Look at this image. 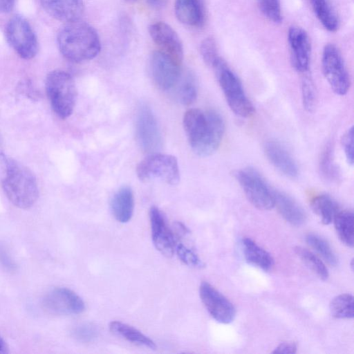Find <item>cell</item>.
<instances>
[{"label":"cell","mask_w":354,"mask_h":354,"mask_svg":"<svg viewBox=\"0 0 354 354\" xmlns=\"http://www.w3.org/2000/svg\"><path fill=\"white\" fill-rule=\"evenodd\" d=\"M46 91L54 112L62 119L69 117L77 99V88L72 76L62 70L50 72L46 78Z\"/></svg>","instance_id":"cell-5"},{"label":"cell","mask_w":354,"mask_h":354,"mask_svg":"<svg viewBox=\"0 0 354 354\" xmlns=\"http://www.w3.org/2000/svg\"><path fill=\"white\" fill-rule=\"evenodd\" d=\"M137 140L145 152L157 153L162 147V136L156 119L150 108H140L136 125Z\"/></svg>","instance_id":"cell-11"},{"label":"cell","mask_w":354,"mask_h":354,"mask_svg":"<svg viewBox=\"0 0 354 354\" xmlns=\"http://www.w3.org/2000/svg\"><path fill=\"white\" fill-rule=\"evenodd\" d=\"M8 352V346L3 339L0 335V354L7 353Z\"/></svg>","instance_id":"cell-42"},{"label":"cell","mask_w":354,"mask_h":354,"mask_svg":"<svg viewBox=\"0 0 354 354\" xmlns=\"http://www.w3.org/2000/svg\"><path fill=\"white\" fill-rule=\"evenodd\" d=\"M149 32L160 48V51L181 65L183 59V48L175 30L167 24L157 21L150 25Z\"/></svg>","instance_id":"cell-14"},{"label":"cell","mask_w":354,"mask_h":354,"mask_svg":"<svg viewBox=\"0 0 354 354\" xmlns=\"http://www.w3.org/2000/svg\"><path fill=\"white\" fill-rule=\"evenodd\" d=\"M125 1L127 2H129V3H133V2H136L137 0H125Z\"/></svg>","instance_id":"cell-44"},{"label":"cell","mask_w":354,"mask_h":354,"mask_svg":"<svg viewBox=\"0 0 354 354\" xmlns=\"http://www.w3.org/2000/svg\"><path fill=\"white\" fill-rule=\"evenodd\" d=\"M260 10L270 21L280 23L282 12L280 0H257Z\"/></svg>","instance_id":"cell-32"},{"label":"cell","mask_w":354,"mask_h":354,"mask_svg":"<svg viewBox=\"0 0 354 354\" xmlns=\"http://www.w3.org/2000/svg\"><path fill=\"white\" fill-rule=\"evenodd\" d=\"M110 330L126 340L133 344L155 349L156 346L153 340L142 333L138 329L127 324L118 321H113L109 324Z\"/></svg>","instance_id":"cell-23"},{"label":"cell","mask_w":354,"mask_h":354,"mask_svg":"<svg viewBox=\"0 0 354 354\" xmlns=\"http://www.w3.org/2000/svg\"><path fill=\"white\" fill-rule=\"evenodd\" d=\"M301 95L304 108L308 112L313 111L316 103L315 90L312 80L307 75L301 81Z\"/></svg>","instance_id":"cell-33"},{"label":"cell","mask_w":354,"mask_h":354,"mask_svg":"<svg viewBox=\"0 0 354 354\" xmlns=\"http://www.w3.org/2000/svg\"><path fill=\"white\" fill-rule=\"evenodd\" d=\"M313 11L327 30L335 32L339 28V18L329 0H310Z\"/></svg>","instance_id":"cell-25"},{"label":"cell","mask_w":354,"mask_h":354,"mask_svg":"<svg viewBox=\"0 0 354 354\" xmlns=\"http://www.w3.org/2000/svg\"><path fill=\"white\" fill-rule=\"evenodd\" d=\"M241 244L243 256L248 263L264 271H269L272 268L274 259L267 250L248 237L242 239Z\"/></svg>","instance_id":"cell-21"},{"label":"cell","mask_w":354,"mask_h":354,"mask_svg":"<svg viewBox=\"0 0 354 354\" xmlns=\"http://www.w3.org/2000/svg\"><path fill=\"white\" fill-rule=\"evenodd\" d=\"M73 336L78 341L89 342L97 336L98 330L92 324L85 323L77 326L72 331Z\"/></svg>","instance_id":"cell-35"},{"label":"cell","mask_w":354,"mask_h":354,"mask_svg":"<svg viewBox=\"0 0 354 354\" xmlns=\"http://www.w3.org/2000/svg\"><path fill=\"white\" fill-rule=\"evenodd\" d=\"M0 262L8 270H13L15 268L14 261L11 259L7 252L0 246Z\"/></svg>","instance_id":"cell-39"},{"label":"cell","mask_w":354,"mask_h":354,"mask_svg":"<svg viewBox=\"0 0 354 354\" xmlns=\"http://www.w3.org/2000/svg\"><path fill=\"white\" fill-rule=\"evenodd\" d=\"M329 309L331 315L335 318H353L354 303L353 295L347 293L337 295L330 301Z\"/></svg>","instance_id":"cell-28"},{"label":"cell","mask_w":354,"mask_h":354,"mask_svg":"<svg viewBox=\"0 0 354 354\" xmlns=\"http://www.w3.org/2000/svg\"><path fill=\"white\" fill-rule=\"evenodd\" d=\"M353 127H350L343 135L342 145L347 162L353 164Z\"/></svg>","instance_id":"cell-37"},{"label":"cell","mask_w":354,"mask_h":354,"mask_svg":"<svg viewBox=\"0 0 354 354\" xmlns=\"http://www.w3.org/2000/svg\"><path fill=\"white\" fill-rule=\"evenodd\" d=\"M288 41L292 66L300 73L307 72L311 54V44L308 33L301 27L291 26L288 32Z\"/></svg>","instance_id":"cell-15"},{"label":"cell","mask_w":354,"mask_h":354,"mask_svg":"<svg viewBox=\"0 0 354 354\" xmlns=\"http://www.w3.org/2000/svg\"><path fill=\"white\" fill-rule=\"evenodd\" d=\"M5 35L10 46L23 59H30L37 53L38 41L29 22L21 15L9 19Z\"/></svg>","instance_id":"cell-7"},{"label":"cell","mask_w":354,"mask_h":354,"mask_svg":"<svg viewBox=\"0 0 354 354\" xmlns=\"http://www.w3.org/2000/svg\"><path fill=\"white\" fill-rule=\"evenodd\" d=\"M353 259H351V270H352L353 269Z\"/></svg>","instance_id":"cell-43"},{"label":"cell","mask_w":354,"mask_h":354,"mask_svg":"<svg viewBox=\"0 0 354 354\" xmlns=\"http://www.w3.org/2000/svg\"><path fill=\"white\" fill-rule=\"evenodd\" d=\"M353 221V213L350 210L339 211L333 221L340 241L351 248L354 245Z\"/></svg>","instance_id":"cell-24"},{"label":"cell","mask_w":354,"mask_h":354,"mask_svg":"<svg viewBox=\"0 0 354 354\" xmlns=\"http://www.w3.org/2000/svg\"><path fill=\"white\" fill-rule=\"evenodd\" d=\"M311 207L324 225L330 224L339 211L337 203L326 194L315 196L311 201Z\"/></svg>","instance_id":"cell-26"},{"label":"cell","mask_w":354,"mask_h":354,"mask_svg":"<svg viewBox=\"0 0 354 354\" xmlns=\"http://www.w3.org/2000/svg\"><path fill=\"white\" fill-rule=\"evenodd\" d=\"M295 254L315 274L322 280L328 277V271L324 262L315 254L306 248L297 246L294 248Z\"/></svg>","instance_id":"cell-29"},{"label":"cell","mask_w":354,"mask_h":354,"mask_svg":"<svg viewBox=\"0 0 354 354\" xmlns=\"http://www.w3.org/2000/svg\"><path fill=\"white\" fill-rule=\"evenodd\" d=\"M330 146H327L324 150L319 162V169L324 179L333 182L338 180L339 171L333 158Z\"/></svg>","instance_id":"cell-31"},{"label":"cell","mask_w":354,"mask_h":354,"mask_svg":"<svg viewBox=\"0 0 354 354\" xmlns=\"http://www.w3.org/2000/svg\"><path fill=\"white\" fill-rule=\"evenodd\" d=\"M151 237L154 246L163 255L170 257L175 250V240L162 212L156 207L149 209Z\"/></svg>","instance_id":"cell-16"},{"label":"cell","mask_w":354,"mask_h":354,"mask_svg":"<svg viewBox=\"0 0 354 354\" xmlns=\"http://www.w3.org/2000/svg\"><path fill=\"white\" fill-rule=\"evenodd\" d=\"M175 14L179 21L189 26H200L204 20L201 0H176Z\"/></svg>","instance_id":"cell-22"},{"label":"cell","mask_w":354,"mask_h":354,"mask_svg":"<svg viewBox=\"0 0 354 354\" xmlns=\"http://www.w3.org/2000/svg\"><path fill=\"white\" fill-rule=\"evenodd\" d=\"M15 0H0V12H9L12 10Z\"/></svg>","instance_id":"cell-40"},{"label":"cell","mask_w":354,"mask_h":354,"mask_svg":"<svg viewBox=\"0 0 354 354\" xmlns=\"http://www.w3.org/2000/svg\"><path fill=\"white\" fill-rule=\"evenodd\" d=\"M136 173L142 182L159 180L169 185H176L180 171L176 157L159 153H150L138 165Z\"/></svg>","instance_id":"cell-6"},{"label":"cell","mask_w":354,"mask_h":354,"mask_svg":"<svg viewBox=\"0 0 354 354\" xmlns=\"http://www.w3.org/2000/svg\"><path fill=\"white\" fill-rule=\"evenodd\" d=\"M235 176L248 201L257 209L270 210L274 207L273 191L255 169L248 167L237 171Z\"/></svg>","instance_id":"cell-8"},{"label":"cell","mask_w":354,"mask_h":354,"mask_svg":"<svg viewBox=\"0 0 354 354\" xmlns=\"http://www.w3.org/2000/svg\"><path fill=\"white\" fill-rule=\"evenodd\" d=\"M150 71L156 85L164 91L173 88L181 76L180 65L160 50L151 56Z\"/></svg>","instance_id":"cell-13"},{"label":"cell","mask_w":354,"mask_h":354,"mask_svg":"<svg viewBox=\"0 0 354 354\" xmlns=\"http://www.w3.org/2000/svg\"><path fill=\"white\" fill-rule=\"evenodd\" d=\"M273 194L274 206L284 220L295 226H300L305 223L306 213L295 201L279 191H273Z\"/></svg>","instance_id":"cell-19"},{"label":"cell","mask_w":354,"mask_h":354,"mask_svg":"<svg viewBox=\"0 0 354 354\" xmlns=\"http://www.w3.org/2000/svg\"><path fill=\"white\" fill-rule=\"evenodd\" d=\"M297 344L294 342H283L277 345L272 353L293 354L297 352Z\"/></svg>","instance_id":"cell-38"},{"label":"cell","mask_w":354,"mask_h":354,"mask_svg":"<svg viewBox=\"0 0 354 354\" xmlns=\"http://www.w3.org/2000/svg\"><path fill=\"white\" fill-rule=\"evenodd\" d=\"M176 86V97L184 105L192 104L197 97V84L195 77L190 73L181 76Z\"/></svg>","instance_id":"cell-27"},{"label":"cell","mask_w":354,"mask_h":354,"mask_svg":"<svg viewBox=\"0 0 354 354\" xmlns=\"http://www.w3.org/2000/svg\"><path fill=\"white\" fill-rule=\"evenodd\" d=\"M4 176L2 187L9 201L21 209L32 207L39 196V189L33 173L26 166L3 153H0Z\"/></svg>","instance_id":"cell-3"},{"label":"cell","mask_w":354,"mask_h":354,"mask_svg":"<svg viewBox=\"0 0 354 354\" xmlns=\"http://www.w3.org/2000/svg\"><path fill=\"white\" fill-rule=\"evenodd\" d=\"M176 252L180 261L187 266L195 268H203L205 266L198 255L183 244L178 243L176 245Z\"/></svg>","instance_id":"cell-34"},{"label":"cell","mask_w":354,"mask_h":354,"mask_svg":"<svg viewBox=\"0 0 354 354\" xmlns=\"http://www.w3.org/2000/svg\"><path fill=\"white\" fill-rule=\"evenodd\" d=\"M43 305L48 312L59 315H77L85 309L82 298L66 288H55L43 299Z\"/></svg>","instance_id":"cell-12"},{"label":"cell","mask_w":354,"mask_h":354,"mask_svg":"<svg viewBox=\"0 0 354 354\" xmlns=\"http://www.w3.org/2000/svg\"><path fill=\"white\" fill-rule=\"evenodd\" d=\"M147 2L153 8L156 9L162 8L165 6L167 0H146Z\"/></svg>","instance_id":"cell-41"},{"label":"cell","mask_w":354,"mask_h":354,"mask_svg":"<svg viewBox=\"0 0 354 354\" xmlns=\"http://www.w3.org/2000/svg\"><path fill=\"white\" fill-rule=\"evenodd\" d=\"M200 52L204 62L209 66L219 57L215 41L212 37H207L202 41Z\"/></svg>","instance_id":"cell-36"},{"label":"cell","mask_w":354,"mask_h":354,"mask_svg":"<svg viewBox=\"0 0 354 354\" xmlns=\"http://www.w3.org/2000/svg\"><path fill=\"white\" fill-rule=\"evenodd\" d=\"M44 10L54 19L69 23L80 20L84 11L83 0H39Z\"/></svg>","instance_id":"cell-18"},{"label":"cell","mask_w":354,"mask_h":354,"mask_svg":"<svg viewBox=\"0 0 354 354\" xmlns=\"http://www.w3.org/2000/svg\"><path fill=\"white\" fill-rule=\"evenodd\" d=\"M306 243L313 248L329 265L336 266L338 259L329 243L323 238L314 234L306 236Z\"/></svg>","instance_id":"cell-30"},{"label":"cell","mask_w":354,"mask_h":354,"mask_svg":"<svg viewBox=\"0 0 354 354\" xmlns=\"http://www.w3.org/2000/svg\"><path fill=\"white\" fill-rule=\"evenodd\" d=\"M324 75L333 91L339 95L347 93L351 80L339 49L332 44L326 45L322 57Z\"/></svg>","instance_id":"cell-9"},{"label":"cell","mask_w":354,"mask_h":354,"mask_svg":"<svg viewBox=\"0 0 354 354\" xmlns=\"http://www.w3.org/2000/svg\"><path fill=\"white\" fill-rule=\"evenodd\" d=\"M216 76L230 109L237 115L249 118L254 109L246 96L241 82L221 58L218 57L211 66Z\"/></svg>","instance_id":"cell-4"},{"label":"cell","mask_w":354,"mask_h":354,"mask_svg":"<svg viewBox=\"0 0 354 354\" xmlns=\"http://www.w3.org/2000/svg\"><path fill=\"white\" fill-rule=\"evenodd\" d=\"M57 44L62 55L75 63L93 59L101 50L96 30L80 19L66 23L57 34Z\"/></svg>","instance_id":"cell-2"},{"label":"cell","mask_w":354,"mask_h":354,"mask_svg":"<svg viewBox=\"0 0 354 354\" xmlns=\"http://www.w3.org/2000/svg\"><path fill=\"white\" fill-rule=\"evenodd\" d=\"M111 207L115 219L124 223L129 221L134 209V196L131 187L124 186L114 194Z\"/></svg>","instance_id":"cell-20"},{"label":"cell","mask_w":354,"mask_h":354,"mask_svg":"<svg viewBox=\"0 0 354 354\" xmlns=\"http://www.w3.org/2000/svg\"><path fill=\"white\" fill-rule=\"evenodd\" d=\"M199 295L207 312L216 322L221 324L233 322L236 313L234 306L210 283L203 281Z\"/></svg>","instance_id":"cell-10"},{"label":"cell","mask_w":354,"mask_h":354,"mask_svg":"<svg viewBox=\"0 0 354 354\" xmlns=\"http://www.w3.org/2000/svg\"><path fill=\"white\" fill-rule=\"evenodd\" d=\"M265 154L270 162L284 176L295 178L298 175L296 162L279 141L268 140L264 145Z\"/></svg>","instance_id":"cell-17"},{"label":"cell","mask_w":354,"mask_h":354,"mask_svg":"<svg viewBox=\"0 0 354 354\" xmlns=\"http://www.w3.org/2000/svg\"><path fill=\"white\" fill-rule=\"evenodd\" d=\"M183 124L192 150L200 156H208L219 147L225 131L221 115L214 110H187Z\"/></svg>","instance_id":"cell-1"}]
</instances>
